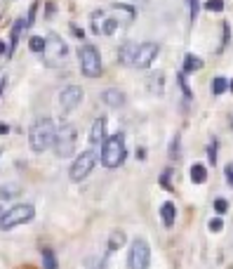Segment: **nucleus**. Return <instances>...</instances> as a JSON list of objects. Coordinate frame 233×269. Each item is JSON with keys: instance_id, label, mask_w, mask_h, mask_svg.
Masks as SVG:
<instances>
[{"instance_id": "f257e3e1", "label": "nucleus", "mask_w": 233, "mask_h": 269, "mask_svg": "<svg viewBox=\"0 0 233 269\" xmlns=\"http://www.w3.org/2000/svg\"><path fill=\"white\" fill-rule=\"evenodd\" d=\"M54 133H57V128H54L52 118H38L36 123L31 126V130H28V144H31V149L36 153L47 151L54 142Z\"/></svg>"}, {"instance_id": "f03ea898", "label": "nucleus", "mask_w": 233, "mask_h": 269, "mask_svg": "<svg viewBox=\"0 0 233 269\" xmlns=\"http://www.w3.org/2000/svg\"><path fill=\"white\" fill-rule=\"evenodd\" d=\"M125 134L118 133V134H111L106 137L104 142H101V163L106 165V168H118V165H123L125 161Z\"/></svg>"}, {"instance_id": "7ed1b4c3", "label": "nucleus", "mask_w": 233, "mask_h": 269, "mask_svg": "<svg viewBox=\"0 0 233 269\" xmlns=\"http://www.w3.org/2000/svg\"><path fill=\"white\" fill-rule=\"evenodd\" d=\"M33 217H36V208L31 206V203H17V206H12L9 210L2 213V217H0V229L2 232H9V229H14L19 224L31 222Z\"/></svg>"}, {"instance_id": "20e7f679", "label": "nucleus", "mask_w": 233, "mask_h": 269, "mask_svg": "<svg viewBox=\"0 0 233 269\" xmlns=\"http://www.w3.org/2000/svg\"><path fill=\"white\" fill-rule=\"evenodd\" d=\"M76 144H78V130L71 126V123H64L57 133H54V153L59 158H69L73 151H76Z\"/></svg>"}, {"instance_id": "39448f33", "label": "nucleus", "mask_w": 233, "mask_h": 269, "mask_svg": "<svg viewBox=\"0 0 233 269\" xmlns=\"http://www.w3.org/2000/svg\"><path fill=\"white\" fill-rule=\"evenodd\" d=\"M78 59H80V71L87 78H99L104 66H101V57H99L94 45H80L78 50Z\"/></svg>"}, {"instance_id": "423d86ee", "label": "nucleus", "mask_w": 233, "mask_h": 269, "mask_svg": "<svg viewBox=\"0 0 233 269\" xmlns=\"http://www.w3.org/2000/svg\"><path fill=\"white\" fill-rule=\"evenodd\" d=\"M66 54H69V45L64 43V38L57 33H50L45 38V50H43L45 64L47 66H59L66 59Z\"/></svg>"}, {"instance_id": "0eeeda50", "label": "nucleus", "mask_w": 233, "mask_h": 269, "mask_svg": "<svg viewBox=\"0 0 233 269\" xmlns=\"http://www.w3.org/2000/svg\"><path fill=\"white\" fill-rule=\"evenodd\" d=\"M127 265L130 269H149L151 265V248L144 239H135L130 246V255H127Z\"/></svg>"}, {"instance_id": "6e6552de", "label": "nucleus", "mask_w": 233, "mask_h": 269, "mask_svg": "<svg viewBox=\"0 0 233 269\" xmlns=\"http://www.w3.org/2000/svg\"><path fill=\"white\" fill-rule=\"evenodd\" d=\"M94 165H97V153L87 149V151H82L80 156L73 161L69 175H71L73 182H82V179H85L92 172V168H94Z\"/></svg>"}, {"instance_id": "1a4fd4ad", "label": "nucleus", "mask_w": 233, "mask_h": 269, "mask_svg": "<svg viewBox=\"0 0 233 269\" xmlns=\"http://www.w3.org/2000/svg\"><path fill=\"white\" fill-rule=\"evenodd\" d=\"M160 52V45L158 43H144L139 47H135V57H132V66L137 69H149L153 64V59Z\"/></svg>"}, {"instance_id": "9d476101", "label": "nucleus", "mask_w": 233, "mask_h": 269, "mask_svg": "<svg viewBox=\"0 0 233 269\" xmlns=\"http://www.w3.org/2000/svg\"><path fill=\"white\" fill-rule=\"evenodd\" d=\"M85 97V92H82L80 85H66V88L59 92V107H62L64 114H69L73 109L78 107Z\"/></svg>"}, {"instance_id": "9b49d317", "label": "nucleus", "mask_w": 233, "mask_h": 269, "mask_svg": "<svg viewBox=\"0 0 233 269\" xmlns=\"http://www.w3.org/2000/svg\"><path fill=\"white\" fill-rule=\"evenodd\" d=\"M106 126H108V118L106 116H99L94 121V126L90 130V142L92 144H101L106 139Z\"/></svg>"}, {"instance_id": "f8f14e48", "label": "nucleus", "mask_w": 233, "mask_h": 269, "mask_svg": "<svg viewBox=\"0 0 233 269\" xmlns=\"http://www.w3.org/2000/svg\"><path fill=\"white\" fill-rule=\"evenodd\" d=\"M24 28H26V19H17V21H14V26H12V33H9L7 57L14 54V50H17V45H19V38H21V33H24Z\"/></svg>"}, {"instance_id": "ddd939ff", "label": "nucleus", "mask_w": 233, "mask_h": 269, "mask_svg": "<svg viewBox=\"0 0 233 269\" xmlns=\"http://www.w3.org/2000/svg\"><path fill=\"white\" fill-rule=\"evenodd\" d=\"M101 99L106 102L111 109H118V107H123L125 104V95L120 92V90H104V95H101Z\"/></svg>"}, {"instance_id": "4468645a", "label": "nucleus", "mask_w": 233, "mask_h": 269, "mask_svg": "<svg viewBox=\"0 0 233 269\" xmlns=\"http://www.w3.org/2000/svg\"><path fill=\"white\" fill-rule=\"evenodd\" d=\"M160 217H162V224L165 227H172V224L177 222V206L172 201H165L160 206Z\"/></svg>"}, {"instance_id": "2eb2a0df", "label": "nucleus", "mask_w": 233, "mask_h": 269, "mask_svg": "<svg viewBox=\"0 0 233 269\" xmlns=\"http://www.w3.org/2000/svg\"><path fill=\"white\" fill-rule=\"evenodd\" d=\"M188 175H191V182H193V184H203L207 179V168L203 163H193L191 170H188Z\"/></svg>"}, {"instance_id": "dca6fc26", "label": "nucleus", "mask_w": 233, "mask_h": 269, "mask_svg": "<svg viewBox=\"0 0 233 269\" xmlns=\"http://www.w3.org/2000/svg\"><path fill=\"white\" fill-rule=\"evenodd\" d=\"M203 69V59L200 57H196V54H186L184 57V71L181 73H196Z\"/></svg>"}, {"instance_id": "f3484780", "label": "nucleus", "mask_w": 233, "mask_h": 269, "mask_svg": "<svg viewBox=\"0 0 233 269\" xmlns=\"http://www.w3.org/2000/svg\"><path fill=\"white\" fill-rule=\"evenodd\" d=\"M123 243H125V232H123V229L111 232V239H108V251L113 253V251H118V248H123Z\"/></svg>"}, {"instance_id": "a211bd4d", "label": "nucleus", "mask_w": 233, "mask_h": 269, "mask_svg": "<svg viewBox=\"0 0 233 269\" xmlns=\"http://www.w3.org/2000/svg\"><path fill=\"white\" fill-rule=\"evenodd\" d=\"M43 269H57L59 267V262H57V255H54L52 248H43Z\"/></svg>"}, {"instance_id": "6ab92c4d", "label": "nucleus", "mask_w": 233, "mask_h": 269, "mask_svg": "<svg viewBox=\"0 0 233 269\" xmlns=\"http://www.w3.org/2000/svg\"><path fill=\"white\" fill-rule=\"evenodd\" d=\"M210 90H212V95H224L226 90H229V81H226V78H222V76H217V78H212V85H210Z\"/></svg>"}, {"instance_id": "aec40b11", "label": "nucleus", "mask_w": 233, "mask_h": 269, "mask_svg": "<svg viewBox=\"0 0 233 269\" xmlns=\"http://www.w3.org/2000/svg\"><path fill=\"white\" fill-rule=\"evenodd\" d=\"M19 196V187H14V184H2L0 187V201H5V198H14Z\"/></svg>"}, {"instance_id": "412c9836", "label": "nucleus", "mask_w": 233, "mask_h": 269, "mask_svg": "<svg viewBox=\"0 0 233 269\" xmlns=\"http://www.w3.org/2000/svg\"><path fill=\"white\" fill-rule=\"evenodd\" d=\"M118 57H120V62H123V64H130V66H132V57H135V45L127 43L125 47H123V52L118 54Z\"/></svg>"}, {"instance_id": "4be33fe9", "label": "nucleus", "mask_w": 233, "mask_h": 269, "mask_svg": "<svg viewBox=\"0 0 233 269\" xmlns=\"http://www.w3.org/2000/svg\"><path fill=\"white\" fill-rule=\"evenodd\" d=\"M28 47H31V52L43 54V50H45V38L33 36V38H31V40H28Z\"/></svg>"}, {"instance_id": "5701e85b", "label": "nucleus", "mask_w": 233, "mask_h": 269, "mask_svg": "<svg viewBox=\"0 0 233 269\" xmlns=\"http://www.w3.org/2000/svg\"><path fill=\"white\" fill-rule=\"evenodd\" d=\"M177 83H179V88H181V92H184V97H186V99L193 97V92H191V88H188V83H186V73H179V76H177Z\"/></svg>"}, {"instance_id": "b1692460", "label": "nucleus", "mask_w": 233, "mask_h": 269, "mask_svg": "<svg viewBox=\"0 0 233 269\" xmlns=\"http://www.w3.org/2000/svg\"><path fill=\"white\" fill-rule=\"evenodd\" d=\"M207 229H210L212 234H219L222 229H224V220H222V217H212L210 224H207Z\"/></svg>"}, {"instance_id": "393cba45", "label": "nucleus", "mask_w": 233, "mask_h": 269, "mask_svg": "<svg viewBox=\"0 0 233 269\" xmlns=\"http://www.w3.org/2000/svg\"><path fill=\"white\" fill-rule=\"evenodd\" d=\"M205 9H210V12H222L224 9V0H207Z\"/></svg>"}, {"instance_id": "a878e982", "label": "nucleus", "mask_w": 233, "mask_h": 269, "mask_svg": "<svg viewBox=\"0 0 233 269\" xmlns=\"http://www.w3.org/2000/svg\"><path fill=\"white\" fill-rule=\"evenodd\" d=\"M36 12H38V0L31 5V9H28V17H26V28L33 26V21H36Z\"/></svg>"}, {"instance_id": "bb28decb", "label": "nucleus", "mask_w": 233, "mask_h": 269, "mask_svg": "<svg viewBox=\"0 0 233 269\" xmlns=\"http://www.w3.org/2000/svg\"><path fill=\"white\" fill-rule=\"evenodd\" d=\"M215 210L219 213V215H224L226 210H229V201H226V198H217V201H215Z\"/></svg>"}, {"instance_id": "cd10ccee", "label": "nucleus", "mask_w": 233, "mask_h": 269, "mask_svg": "<svg viewBox=\"0 0 233 269\" xmlns=\"http://www.w3.org/2000/svg\"><path fill=\"white\" fill-rule=\"evenodd\" d=\"M170 175H172V170H165V172H162V177H160L162 189H167V191L172 189V184H170Z\"/></svg>"}, {"instance_id": "c85d7f7f", "label": "nucleus", "mask_w": 233, "mask_h": 269, "mask_svg": "<svg viewBox=\"0 0 233 269\" xmlns=\"http://www.w3.org/2000/svg\"><path fill=\"white\" fill-rule=\"evenodd\" d=\"M191 2V21H196L198 9H200V0H188Z\"/></svg>"}, {"instance_id": "c756f323", "label": "nucleus", "mask_w": 233, "mask_h": 269, "mask_svg": "<svg viewBox=\"0 0 233 269\" xmlns=\"http://www.w3.org/2000/svg\"><path fill=\"white\" fill-rule=\"evenodd\" d=\"M207 158H210L212 165L217 163V144H210V146H207Z\"/></svg>"}, {"instance_id": "7c9ffc66", "label": "nucleus", "mask_w": 233, "mask_h": 269, "mask_svg": "<svg viewBox=\"0 0 233 269\" xmlns=\"http://www.w3.org/2000/svg\"><path fill=\"white\" fill-rule=\"evenodd\" d=\"M224 175H226V182H229V187H233V163H229L224 168Z\"/></svg>"}, {"instance_id": "2f4dec72", "label": "nucleus", "mask_w": 233, "mask_h": 269, "mask_svg": "<svg viewBox=\"0 0 233 269\" xmlns=\"http://www.w3.org/2000/svg\"><path fill=\"white\" fill-rule=\"evenodd\" d=\"M170 156L174 158V156H179V137H174L172 139V149H170Z\"/></svg>"}, {"instance_id": "473e14b6", "label": "nucleus", "mask_w": 233, "mask_h": 269, "mask_svg": "<svg viewBox=\"0 0 233 269\" xmlns=\"http://www.w3.org/2000/svg\"><path fill=\"white\" fill-rule=\"evenodd\" d=\"M222 26H224V40H222V47H219V52H222V50H224L226 45H229V24H226V21H224Z\"/></svg>"}, {"instance_id": "72a5a7b5", "label": "nucleus", "mask_w": 233, "mask_h": 269, "mask_svg": "<svg viewBox=\"0 0 233 269\" xmlns=\"http://www.w3.org/2000/svg\"><path fill=\"white\" fill-rule=\"evenodd\" d=\"M5 85H7V76L0 73V97H2V92H5Z\"/></svg>"}, {"instance_id": "f704fd0d", "label": "nucleus", "mask_w": 233, "mask_h": 269, "mask_svg": "<svg viewBox=\"0 0 233 269\" xmlns=\"http://www.w3.org/2000/svg\"><path fill=\"white\" fill-rule=\"evenodd\" d=\"M71 33H73L76 38H82V36H85V33H82V31H80L78 26H71Z\"/></svg>"}, {"instance_id": "c9c22d12", "label": "nucleus", "mask_w": 233, "mask_h": 269, "mask_svg": "<svg viewBox=\"0 0 233 269\" xmlns=\"http://www.w3.org/2000/svg\"><path fill=\"white\" fill-rule=\"evenodd\" d=\"M9 133V126L7 123H0V134H7Z\"/></svg>"}, {"instance_id": "e433bc0d", "label": "nucleus", "mask_w": 233, "mask_h": 269, "mask_svg": "<svg viewBox=\"0 0 233 269\" xmlns=\"http://www.w3.org/2000/svg\"><path fill=\"white\" fill-rule=\"evenodd\" d=\"M2 54H7V45L0 40V57H2Z\"/></svg>"}, {"instance_id": "4c0bfd02", "label": "nucleus", "mask_w": 233, "mask_h": 269, "mask_svg": "<svg viewBox=\"0 0 233 269\" xmlns=\"http://www.w3.org/2000/svg\"><path fill=\"white\" fill-rule=\"evenodd\" d=\"M229 90H231V92H233V81H229Z\"/></svg>"}, {"instance_id": "58836bf2", "label": "nucleus", "mask_w": 233, "mask_h": 269, "mask_svg": "<svg viewBox=\"0 0 233 269\" xmlns=\"http://www.w3.org/2000/svg\"><path fill=\"white\" fill-rule=\"evenodd\" d=\"M2 213H5V210H2V206H0V217H2Z\"/></svg>"}]
</instances>
